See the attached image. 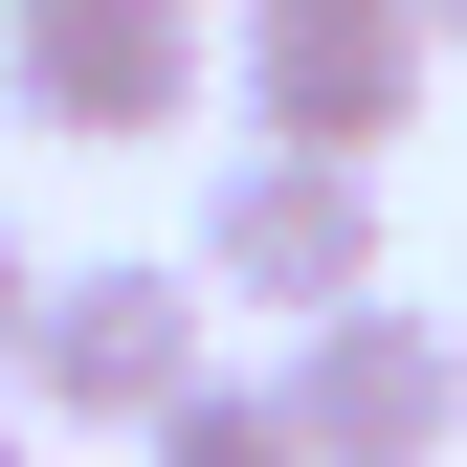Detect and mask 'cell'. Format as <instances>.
Listing matches in <instances>:
<instances>
[{
	"instance_id": "cell-11",
	"label": "cell",
	"mask_w": 467,
	"mask_h": 467,
	"mask_svg": "<svg viewBox=\"0 0 467 467\" xmlns=\"http://www.w3.org/2000/svg\"><path fill=\"white\" fill-rule=\"evenodd\" d=\"M45 467H67V445H45Z\"/></svg>"
},
{
	"instance_id": "cell-1",
	"label": "cell",
	"mask_w": 467,
	"mask_h": 467,
	"mask_svg": "<svg viewBox=\"0 0 467 467\" xmlns=\"http://www.w3.org/2000/svg\"><path fill=\"white\" fill-rule=\"evenodd\" d=\"M201 379H223V357H201V267H179V245H111V267H45L23 400H0V423H23V445H156Z\"/></svg>"
},
{
	"instance_id": "cell-8",
	"label": "cell",
	"mask_w": 467,
	"mask_h": 467,
	"mask_svg": "<svg viewBox=\"0 0 467 467\" xmlns=\"http://www.w3.org/2000/svg\"><path fill=\"white\" fill-rule=\"evenodd\" d=\"M289 23H400V0H245V45H289Z\"/></svg>"
},
{
	"instance_id": "cell-7",
	"label": "cell",
	"mask_w": 467,
	"mask_h": 467,
	"mask_svg": "<svg viewBox=\"0 0 467 467\" xmlns=\"http://www.w3.org/2000/svg\"><path fill=\"white\" fill-rule=\"evenodd\" d=\"M23 312H45V245L0 223V400H23Z\"/></svg>"
},
{
	"instance_id": "cell-2",
	"label": "cell",
	"mask_w": 467,
	"mask_h": 467,
	"mask_svg": "<svg viewBox=\"0 0 467 467\" xmlns=\"http://www.w3.org/2000/svg\"><path fill=\"white\" fill-rule=\"evenodd\" d=\"M201 45H223V0H0V111L67 156H156V134H201Z\"/></svg>"
},
{
	"instance_id": "cell-3",
	"label": "cell",
	"mask_w": 467,
	"mask_h": 467,
	"mask_svg": "<svg viewBox=\"0 0 467 467\" xmlns=\"http://www.w3.org/2000/svg\"><path fill=\"white\" fill-rule=\"evenodd\" d=\"M201 312H289V334H334V312H379V179H334V156H223L201 179Z\"/></svg>"
},
{
	"instance_id": "cell-6",
	"label": "cell",
	"mask_w": 467,
	"mask_h": 467,
	"mask_svg": "<svg viewBox=\"0 0 467 467\" xmlns=\"http://www.w3.org/2000/svg\"><path fill=\"white\" fill-rule=\"evenodd\" d=\"M134 467H312V445H289V400H267V379H201L179 423L134 445Z\"/></svg>"
},
{
	"instance_id": "cell-9",
	"label": "cell",
	"mask_w": 467,
	"mask_h": 467,
	"mask_svg": "<svg viewBox=\"0 0 467 467\" xmlns=\"http://www.w3.org/2000/svg\"><path fill=\"white\" fill-rule=\"evenodd\" d=\"M400 23H423V67H467V0H400Z\"/></svg>"
},
{
	"instance_id": "cell-4",
	"label": "cell",
	"mask_w": 467,
	"mask_h": 467,
	"mask_svg": "<svg viewBox=\"0 0 467 467\" xmlns=\"http://www.w3.org/2000/svg\"><path fill=\"white\" fill-rule=\"evenodd\" d=\"M267 400H289V445H312V467H445V445H467V334L379 289V312L289 334V379H267Z\"/></svg>"
},
{
	"instance_id": "cell-5",
	"label": "cell",
	"mask_w": 467,
	"mask_h": 467,
	"mask_svg": "<svg viewBox=\"0 0 467 467\" xmlns=\"http://www.w3.org/2000/svg\"><path fill=\"white\" fill-rule=\"evenodd\" d=\"M400 134H423V23H289V45H245V156L379 179Z\"/></svg>"
},
{
	"instance_id": "cell-10",
	"label": "cell",
	"mask_w": 467,
	"mask_h": 467,
	"mask_svg": "<svg viewBox=\"0 0 467 467\" xmlns=\"http://www.w3.org/2000/svg\"><path fill=\"white\" fill-rule=\"evenodd\" d=\"M0 467H45V445H23V423H0Z\"/></svg>"
}]
</instances>
